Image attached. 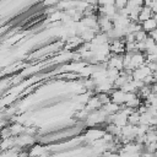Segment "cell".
Returning a JSON list of instances; mask_svg holds the SVG:
<instances>
[{
	"mask_svg": "<svg viewBox=\"0 0 157 157\" xmlns=\"http://www.w3.org/2000/svg\"><path fill=\"white\" fill-rule=\"evenodd\" d=\"M141 28H142L145 32H151V31L156 29V28H157V20L151 17V18L144 21L142 25H141Z\"/></svg>",
	"mask_w": 157,
	"mask_h": 157,
	"instance_id": "cell-1",
	"label": "cell"
},
{
	"mask_svg": "<svg viewBox=\"0 0 157 157\" xmlns=\"http://www.w3.org/2000/svg\"><path fill=\"white\" fill-rule=\"evenodd\" d=\"M151 16H152V10H151V7H142L141 11H140V13H139V20L144 22V21L151 18Z\"/></svg>",
	"mask_w": 157,
	"mask_h": 157,
	"instance_id": "cell-2",
	"label": "cell"
},
{
	"mask_svg": "<svg viewBox=\"0 0 157 157\" xmlns=\"http://www.w3.org/2000/svg\"><path fill=\"white\" fill-rule=\"evenodd\" d=\"M128 4V0H115V5L119 7V9H123Z\"/></svg>",
	"mask_w": 157,
	"mask_h": 157,
	"instance_id": "cell-3",
	"label": "cell"
},
{
	"mask_svg": "<svg viewBox=\"0 0 157 157\" xmlns=\"http://www.w3.org/2000/svg\"><path fill=\"white\" fill-rule=\"evenodd\" d=\"M152 92H155V93H157V83H155V85L152 86Z\"/></svg>",
	"mask_w": 157,
	"mask_h": 157,
	"instance_id": "cell-4",
	"label": "cell"
}]
</instances>
